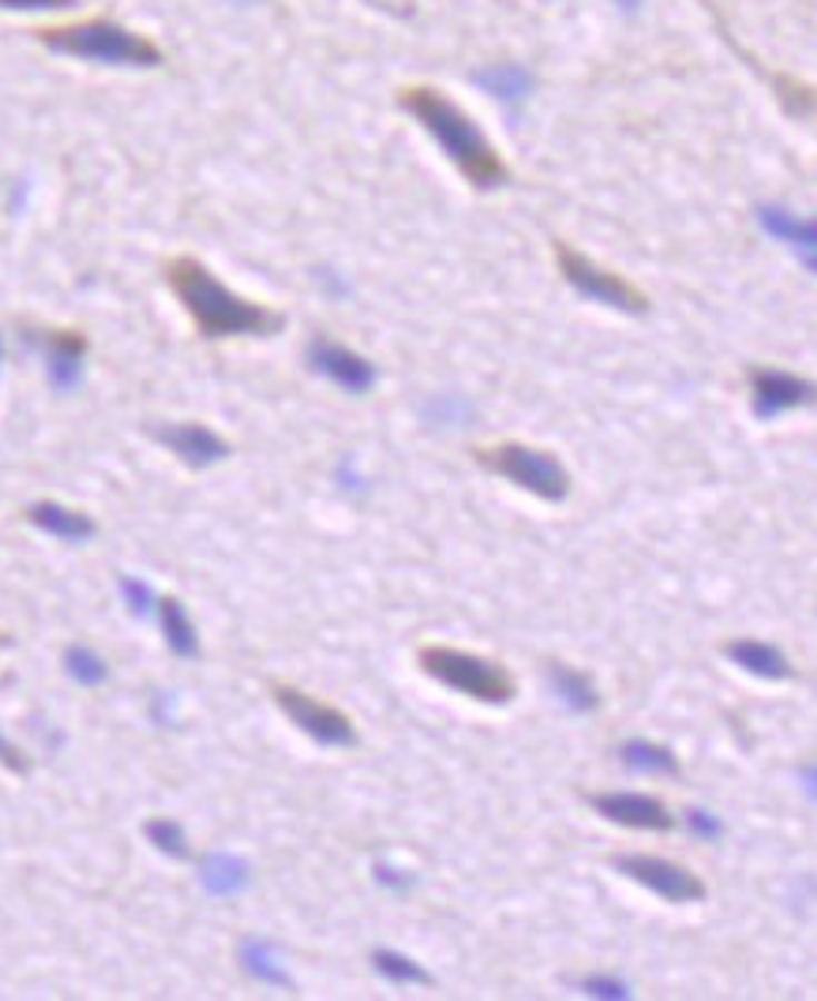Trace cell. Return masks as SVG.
Instances as JSON below:
<instances>
[{
	"mask_svg": "<svg viewBox=\"0 0 817 1001\" xmlns=\"http://www.w3.org/2000/svg\"><path fill=\"white\" fill-rule=\"evenodd\" d=\"M161 275L203 338H267L286 323L278 311L256 305L229 289L226 281H218L207 262H199L196 256L166 259Z\"/></svg>",
	"mask_w": 817,
	"mask_h": 1001,
	"instance_id": "1",
	"label": "cell"
},
{
	"mask_svg": "<svg viewBox=\"0 0 817 1001\" xmlns=\"http://www.w3.org/2000/svg\"><path fill=\"white\" fill-rule=\"evenodd\" d=\"M398 106L417 120L424 131H431V139L442 147L458 174L469 180L472 188H499L510 180L507 161L499 158V150L491 147V139L477 128L466 109L450 102L439 87H406L398 95Z\"/></svg>",
	"mask_w": 817,
	"mask_h": 1001,
	"instance_id": "2",
	"label": "cell"
},
{
	"mask_svg": "<svg viewBox=\"0 0 817 1001\" xmlns=\"http://www.w3.org/2000/svg\"><path fill=\"white\" fill-rule=\"evenodd\" d=\"M34 38L53 53H68L79 60H98V65H128V68H158L166 53L158 42H150L139 30L117 23V19L94 16L79 23L38 27Z\"/></svg>",
	"mask_w": 817,
	"mask_h": 1001,
	"instance_id": "3",
	"label": "cell"
},
{
	"mask_svg": "<svg viewBox=\"0 0 817 1001\" xmlns=\"http://www.w3.org/2000/svg\"><path fill=\"white\" fill-rule=\"evenodd\" d=\"M417 664L436 683L484 705H507L518 694V680L510 675V667L480 653L454 650V645H420Z\"/></svg>",
	"mask_w": 817,
	"mask_h": 1001,
	"instance_id": "4",
	"label": "cell"
},
{
	"mask_svg": "<svg viewBox=\"0 0 817 1001\" xmlns=\"http://www.w3.org/2000/svg\"><path fill=\"white\" fill-rule=\"evenodd\" d=\"M472 458H477V465H484L488 473L518 484V488H526L529 495H537L544 503H562L570 495V473L551 450L507 439V443H491V447H477Z\"/></svg>",
	"mask_w": 817,
	"mask_h": 1001,
	"instance_id": "5",
	"label": "cell"
},
{
	"mask_svg": "<svg viewBox=\"0 0 817 1001\" xmlns=\"http://www.w3.org/2000/svg\"><path fill=\"white\" fill-rule=\"evenodd\" d=\"M555 262H559V275L567 278V286L578 289L581 297L597 300V305H608V308H619V311H627V316H645V311H649V297H645L634 281L615 275L608 267H600V262H592L589 256H581L578 248L555 240Z\"/></svg>",
	"mask_w": 817,
	"mask_h": 1001,
	"instance_id": "6",
	"label": "cell"
},
{
	"mask_svg": "<svg viewBox=\"0 0 817 1001\" xmlns=\"http://www.w3.org/2000/svg\"><path fill=\"white\" fill-rule=\"evenodd\" d=\"M270 697H275L278 710L286 713L300 732L311 735L319 746H352L357 743V727H352L349 716L335 710V705L311 697L308 691H300V686L275 683L270 686Z\"/></svg>",
	"mask_w": 817,
	"mask_h": 1001,
	"instance_id": "7",
	"label": "cell"
},
{
	"mask_svg": "<svg viewBox=\"0 0 817 1001\" xmlns=\"http://www.w3.org/2000/svg\"><path fill=\"white\" fill-rule=\"evenodd\" d=\"M615 871L622 878H630V882L645 885L660 900H671V904H701V900L709 896V885H705L694 871H686L683 863H675V859L619 855L615 859Z\"/></svg>",
	"mask_w": 817,
	"mask_h": 1001,
	"instance_id": "8",
	"label": "cell"
},
{
	"mask_svg": "<svg viewBox=\"0 0 817 1001\" xmlns=\"http://www.w3.org/2000/svg\"><path fill=\"white\" fill-rule=\"evenodd\" d=\"M746 387H750V406L758 420H773L788 409L817 406V383L795 376V371L750 364L746 368Z\"/></svg>",
	"mask_w": 817,
	"mask_h": 1001,
	"instance_id": "9",
	"label": "cell"
},
{
	"mask_svg": "<svg viewBox=\"0 0 817 1001\" xmlns=\"http://www.w3.org/2000/svg\"><path fill=\"white\" fill-rule=\"evenodd\" d=\"M589 806L600 817H608L615 825H627V829H652V833H668V829H675L668 803H660L657 795H645V792L589 795Z\"/></svg>",
	"mask_w": 817,
	"mask_h": 1001,
	"instance_id": "10",
	"label": "cell"
},
{
	"mask_svg": "<svg viewBox=\"0 0 817 1001\" xmlns=\"http://www.w3.org/2000/svg\"><path fill=\"white\" fill-rule=\"evenodd\" d=\"M308 360L311 368L319 371V376L335 379L338 387H346L352 394H365L371 390V383H376V368H371V360H365L360 353H352L349 346H341V341H330V338H316L308 349Z\"/></svg>",
	"mask_w": 817,
	"mask_h": 1001,
	"instance_id": "11",
	"label": "cell"
},
{
	"mask_svg": "<svg viewBox=\"0 0 817 1001\" xmlns=\"http://www.w3.org/2000/svg\"><path fill=\"white\" fill-rule=\"evenodd\" d=\"M155 439L173 450L180 462H188L191 469H207V465L226 462L233 454V447L207 424H166V428H155Z\"/></svg>",
	"mask_w": 817,
	"mask_h": 1001,
	"instance_id": "12",
	"label": "cell"
},
{
	"mask_svg": "<svg viewBox=\"0 0 817 1001\" xmlns=\"http://www.w3.org/2000/svg\"><path fill=\"white\" fill-rule=\"evenodd\" d=\"M720 653L728 656L735 667H743V672L758 675V680L784 683V680H791V675H795L788 653L776 650V645H769V642H758V638H731V642L720 645Z\"/></svg>",
	"mask_w": 817,
	"mask_h": 1001,
	"instance_id": "13",
	"label": "cell"
},
{
	"mask_svg": "<svg viewBox=\"0 0 817 1001\" xmlns=\"http://www.w3.org/2000/svg\"><path fill=\"white\" fill-rule=\"evenodd\" d=\"M46 364H49V379L53 387L68 390L76 387L79 368H83L87 357V334H79L72 327H60V330H46Z\"/></svg>",
	"mask_w": 817,
	"mask_h": 1001,
	"instance_id": "14",
	"label": "cell"
},
{
	"mask_svg": "<svg viewBox=\"0 0 817 1001\" xmlns=\"http://www.w3.org/2000/svg\"><path fill=\"white\" fill-rule=\"evenodd\" d=\"M30 525H38L42 533H49V537L57 541H68V544H79V541H90L94 537L98 525L87 518V514H79L72 507H64V503H53V499H42V503H30V507L23 511Z\"/></svg>",
	"mask_w": 817,
	"mask_h": 1001,
	"instance_id": "15",
	"label": "cell"
},
{
	"mask_svg": "<svg viewBox=\"0 0 817 1001\" xmlns=\"http://www.w3.org/2000/svg\"><path fill=\"white\" fill-rule=\"evenodd\" d=\"M758 221L765 226V232L791 245L799 256H814L817 251V218H795L784 207H758Z\"/></svg>",
	"mask_w": 817,
	"mask_h": 1001,
	"instance_id": "16",
	"label": "cell"
},
{
	"mask_svg": "<svg viewBox=\"0 0 817 1001\" xmlns=\"http://www.w3.org/2000/svg\"><path fill=\"white\" fill-rule=\"evenodd\" d=\"M765 79H769L773 98L780 102L784 113L817 131V87L806 83V79L784 76V72H765Z\"/></svg>",
	"mask_w": 817,
	"mask_h": 1001,
	"instance_id": "17",
	"label": "cell"
},
{
	"mask_svg": "<svg viewBox=\"0 0 817 1001\" xmlns=\"http://www.w3.org/2000/svg\"><path fill=\"white\" fill-rule=\"evenodd\" d=\"M548 680H551L555 697H559V702L574 713H592L600 705L597 683H592L585 672H578V667H567V664L551 661L548 664Z\"/></svg>",
	"mask_w": 817,
	"mask_h": 1001,
	"instance_id": "18",
	"label": "cell"
},
{
	"mask_svg": "<svg viewBox=\"0 0 817 1001\" xmlns=\"http://www.w3.org/2000/svg\"><path fill=\"white\" fill-rule=\"evenodd\" d=\"M619 757L622 765L634 773H657V776H679L683 765L668 746L652 743V740H627L619 743Z\"/></svg>",
	"mask_w": 817,
	"mask_h": 1001,
	"instance_id": "19",
	"label": "cell"
},
{
	"mask_svg": "<svg viewBox=\"0 0 817 1001\" xmlns=\"http://www.w3.org/2000/svg\"><path fill=\"white\" fill-rule=\"evenodd\" d=\"M158 620H161V631H166V642L169 650H173L177 656H196L199 653V634L196 626H191L188 620V608L177 601V596H161L158 601Z\"/></svg>",
	"mask_w": 817,
	"mask_h": 1001,
	"instance_id": "20",
	"label": "cell"
},
{
	"mask_svg": "<svg viewBox=\"0 0 817 1001\" xmlns=\"http://www.w3.org/2000/svg\"><path fill=\"white\" fill-rule=\"evenodd\" d=\"M472 79L484 90H491L496 98H502V102H526L532 90V76L521 65H491V68H480Z\"/></svg>",
	"mask_w": 817,
	"mask_h": 1001,
	"instance_id": "21",
	"label": "cell"
},
{
	"mask_svg": "<svg viewBox=\"0 0 817 1001\" xmlns=\"http://www.w3.org/2000/svg\"><path fill=\"white\" fill-rule=\"evenodd\" d=\"M203 885L210 893H237L248 885V866L233 855H215L203 866Z\"/></svg>",
	"mask_w": 817,
	"mask_h": 1001,
	"instance_id": "22",
	"label": "cell"
},
{
	"mask_svg": "<svg viewBox=\"0 0 817 1001\" xmlns=\"http://www.w3.org/2000/svg\"><path fill=\"white\" fill-rule=\"evenodd\" d=\"M371 964H376V972L387 975L390 983H431V975L424 972L417 960H409L406 953H395V949H376V953H371Z\"/></svg>",
	"mask_w": 817,
	"mask_h": 1001,
	"instance_id": "23",
	"label": "cell"
},
{
	"mask_svg": "<svg viewBox=\"0 0 817 1001\" xmlns=\"http://www.w3.org/2000/svg\"><path fill=\"white\" fill-rule=\"evenodd\" d=\"M64 667H68V675H72L76 683H83V686L106 683V675H109L106 661L94 650H87V645H72V650L64 653Z\"/></svg>",
	"mask_w": 817,
	"mask_h": 1001,
	"instance_id": "24",
	"label": "cell"
},
{
	"mask_svg": "<svg viewBox=\"0 0 817 1001\" xmlns=\"http://www.w3.org/2000/svg\"><path fill=\"white\" fill-rule=\"evenodd\" d=\"M143 833H147V841L155 844V848H161V852H166V855L188 859V841H185V833H180V825H177V822L155 817V822H147V825H143Z\"/></svg>",
	"mask_w": 817,
	"mask_h": 1001,
	"instance_id": "25",
	"label": "cell"
},
{
	"mask_svg": "<svg viewBox=\"0 0 817 1001\" xmlns=\"http://www.w3.org/2000/svg\"><path fill=\"white\" fill-rule=\"evenodd\" d=\"M245 964H248V972H256L259 979H267V983H286L281 968L275 964V957H270L263 945H248L245 949Z\"/></svg>",
	"mask_w": 817,
	"mask_h": 1001,
	"instance_id": "26",
	"label": "cell"
},
{
	"mask_svg": "<svg viewBox=\"0 0 817 1001\" xmlns=\"http://www.w3.org/2000/svg\"><path fill=\"white\" fill-rule=\"evenodd\" d=\"M0 765H4V770H12V773H19V776L30 773V757L19 751L16 743H8L4 735H0Z\"/></svg>",
	"mask_w": 817,
	"mask_h": 1001,
	"instance_id": "27",
	"label": "cell"
},
{
	"mask_svg": "<svg viewBox=\"0 0 817 1001\" xmlns=\"http://www.w3.org/2000/svg\"><path fill=\"white\" fill-rule=\"evenodd\" d=\"M124 596H128V604H132L136 615H147L150 612V589H147L143 582L124 578Z\"/></svg>",
	"mask_w": 817,
	"mask_h": 1001,
	"instance_id": "28",
	"label": "cell"
},
{
	"mask_svg": "<svg viewBox=\"0 0 817 1001\" xmlns=\"http://www.w3.org/2000/svg\"><path fill=\"white\" fill-rule=\"evenodd\" d=\"M581 987L597 998H627V987H622L619 979H585Z\"/></svg>",
	"mask_w": 817,
	"mask_h": 1001,
	"instance_id": "29",
	"label": "cell"
},
{
	"mask_svg": "<svg viewBox=\"0 0 817 1001\" xmlns=\"http://www.w3.org/2000/svg\"><path fill=\"white\" fill-rule=\"evenodd\" d=\"M76 0H0V8H16V12H42V8H68Z\"/></svg>",
	"mask_w": 817,
	"mask_h": 1001,
	"instance_id": "30",
	"label": "cell"
},
{
	"mask_svg": "<svg viewBox=\"0 0 817 1001\" xmlns=\"http://www.w3.org/2000/svg\"><path fill=\"white\" fill-rule=\"evenodd\" d=\"M686 817H690V825L698 829V833H705V836H720V822H716V817H709L705 811H690Z\"/></svg>",
	"mask_w": 817,
	"mask_h": 1001,
	"instance_id": "31",
	"label": "cell"
},
{
	"mask_svg": "<svg viewBox=\"0 0 817 1001\" xmlns=\"http://www.w3.org/2000/svg\"><path fill=\"white\" fill-rule=\"evenodd\" d=\"M799 781H803V792L817 803V765H806V770H799Z\"/></svg>",
	"mask_w": 817,
	"mask_h": 1001,
	"instance_id": "32",
	"label": "cell"
},
{
	"mask_svg": "<svg viewBox=\"0 0 817 1001\" xmlns=\"http://www.w3.org/2000/svg\"><path fill=\"white\" fill-rule=\"evenodd\" d=\"M803 262H806V267H810L814 275H817V251H814V256H803Z\"/></svg>",
	"mask_w": 817,
	"mask_h": 1001,
	"instance_id": "33",
	"label": "cell"
},
{
	"mask_svg": "<svg viewBox=\"0 0 817 1001\" xmlns=\"http://www.w3.org/2000/svg\"><path fill=\"white\" fill-rule=\"evenodd\" d=\"M0 360H4V346H0Z\"/></svg>",
	"mask_w": 817,
	"mask_h": 1001,
	"instance_id": "34",
	"label": "cell"
}]
</instances>
